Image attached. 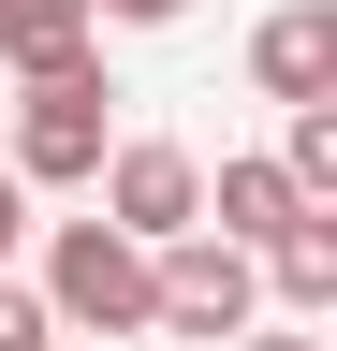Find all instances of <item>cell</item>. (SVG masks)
Segmentation results:
<instances>
[{
    "label": "cell",
    "mask_w": 337,
    "mask_h": 351,
    "mask_svg": "<svg viewBox=\"0 0 337 351\" xmlns=\"http://www.w3.org/2000/svg\"><path fill=\"white\" fill-rule=\"evenodd\" d=\"M15 249H30V176L0 161V263H15Z\"/></svg>",
    "instance_id": "10"
},
{
    "label": "cell",
    "mask_w": 337,
    "mask_h": 351,
    "mask_svg": "<svg viewBox=\"0 0 337 351\" xmlns=\"http://www.w3.org/2000/svg\"><path fill=\"white\" fill-rule=\"evenodd\" d=\"M249 88H264V103H323L337 88V0H279V15L249 29Z\"/></svg>",
    "instance_id": "4"
},
{
    "label": "cell",
    "mask_w": 337,
    "mask_h": 351,
    "mask_svg": "<svg viewBox=\"0 0 337 351\" xmlns=\"http://www.w3.org/2000/svg\"><path fill=\"white\" fill-rule=\"evenodd\" d=\"M45 351H117V337H45Z\"/></svg>",
    "instance_id": "13"
},
{
    "label": "cell",
    "mask_w": 337,
    "mask_h": 351,
    "mask_svg": "<svg viewBox=\"0 0 337 351\" xmlns=\"http://www.w3.org/2000/svg\"><path fill=\"white\" fill-rule=\"evenodd\" d=\"M89 15H103V29H176L191 0H89Z\"/></svg>",
    "instance_id": "11"
},
{
    "label": "cell",
    "mask_w": 337,
    "mask_h": 351,
    "mask_svg": "<svg viewBox=\"0 0 337 351\" xmlns=\"http://www.w3.org/2000/svg\"><path fill=\"white\" fill-rule=\"evenodd\" d=\"M45 337H59V322H45V293H30L15 263H0V351H45Z\"/></svg>",
    "instance_id": "9"
},
{
    "label": "cell",
    "mask_w": 337,
    "mask_h": 351,
    "mask_svg": "<svg viewBox=\"0 0 337 351\" xmlns=\"http://www.w3.org/2000/svg\"><path fill=\"white\" fill-rule=\"evenodd\" d=\"M89 191H103V219H117V234H191V219H205V161L176 147V132H117V147L89 161Z\"/></svg>",
    "instance_id": "3"
},
{
    "label": "cell",
    "mask_w": 337,
    "mask_h": 351,
    "mask_svg": "<svg viewBox=\"0 0 337 351\" xmlns=\"http://www.w3.org/2000/svg\"><path fill=\"white\" fill-rule=\"evenodd\" d=\"M45 322L59 337H147V234H117V219H59V249H45Z\"/></svg>",
    "instance_id": "1"
},
{
    "label": "cell",
    "mask_w": 337,
    "mask_h": 351,
    "mask_svg": "<svg viewBox=\"0 0 337 351\" xmlns=\"http://www.w3.org/2000/svg\"><path fill=\"white\" fill-rule=\"evenodd\" d=\"M279 176L308 205H337V88H323V103H279Z\"/></svg>",
    "instance_id": "8"
},
{
    "label": "cell",
    "mask_w": 337,
    "mask_h": 351,
    "mask_svg": "<svg viewBox=\"0 0 337 351\" xmlns=\"http://www.w3.org/2000/svg\"><path fill=\"white\" fill-rule=\"evenodd\" d=\"M249 263H264V307H279V322H337V205H293Z\"/></svg>",
    "instance_id": "5"
},
{
    "label": "cell",
    "mask_w": 337,
    "mask_h": 351,
    "mask_svg": "<svg viewBox=\"0 0 337 351\" xmlns=\"http://www.w3.org/2000/svg\"><path fill=\"white\" fill-rule=\"evenodd\" d=\"M30 103H15V176L30 191H89V161L117 147V88H103V44L89 59H59V73H15Z\"/></svg>",
    "instance_id": "2"
},
{
    "label": "cell",
    "mask_w": 337,
    "mask_h": 351,
    "mask_svg": "<svg viewBox=\"0 0 337 351\" xmlns=\"http://www.w3.org/2000/svg\"><path fill=\"white\" fill-rule=\"evenodd\" d=\"M235 351H323L308 322H235Z\"/></svg>",
    "instance_id": "12"
},
{
    "label": "cell",
    "mask_w": 337,
    "mask_h": 351,
    "mask_svg": "<svg viewBox=\"0 0 337 351\" xmlns=\"http://www.w3.org/2000/svg\"><path fill=\"white\" fill-rule=\"evenodd\" d=\"M293 205H308V191L279 176V147H235L220 176H205V234H235V249H264V234H279Z\"/></svg>",
    "instance_id": "6"
},
{
    "label": "cell",
    "mask_w": 337,
    "mask_h": 351,
    "mask_svg": "<svg viewBox=\"0 0 337 351\" xmlns=\"http://www.w3.org/2000/svg\"><path fill=\"white\" fill-rule=\"evenodd\" d=\"M103 15L89 0H0V73H59V59H89Z\"/></svg>",
    "instance_id": "7"
}]
</instances>
